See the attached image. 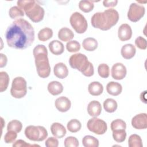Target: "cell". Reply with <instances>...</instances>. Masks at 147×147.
Returning <instances> with one entry per match:
<instances>
[{"label": "cell", "instance_id": "6da1fadb", "mask_svg": "<svg viewBox=\"0 0 147 147\" xmlns=\"http://www.w3.org/2000/svg\"><path fill=\"white\" fill-rule=\"evenodd\" d=\"M5 36L9 47L24 49L34 40V30L32 25L23 18L14 21L7 28Z\"/></svg>", "mask_w": 147, "mask_h": 147}, {"label": "cell", "instance_id": "7a4b0ae2", "mask_svg": "<svg viewBox=\"0 0 147 147\" xmlns=\"http://www.w3.org/2000/svg\"><path fill=\"white\" fill-rule=\"evenodd\" d=\"M119 18L118 12L110 8L103 12H97L94 14L91 18V23L95 28L107 30L117 24Z\"/></svg>", "mask_w": 147, "mask_h": 147}, {"label": "cell", "instance_id": "3957f363", "mask_svg": "<svg viewBox=\"0 0 147 147\" xmlns=\"http://www.w3.org/2000/svg\"><path fill=\"white\" fill-rule=\"evenodd\" d=\"M33 54L38 75L41 78L48 77L51 74V67L45 46L41 44L37 45L34 48Z\"/></svg>", "mask_w": 147, "mask_h": 147}, {"label": "cell", "instance_id": "277c9868", "mask_svg": "<svg viewBox=\"0 0 147 147\" xmlns=\"http://www.w3.org/2000/svg\"><path fill=\"white\" fill-rule=\"evenodd\" d=\"M17 3L33 22H39L43 20L45 14L44 9L35 1L19 0Z\"/></svg>", "mask_w": 147, "mask_h": 147}, {"label": "cell", "instance_id": "5b68a950", "mask_svg": "<svg viewBox=\"0 0 147 147\" xmlns=\"http://www.w3.org/2000/svg\"><path fill=\"white\" fill-rule=\"evenodd\" d=\"M69 64L71 68L78 69L86 76L90 77L94 75V66L84 54L78 53L71 55L69 59Z\"/></svg>", "mask_w": 147, "mask_h": 147}, {"label": "cell", "instance_id": "8992f818", "mask_svg": "<svg viewBox=\"0 0 147 147\" xmlns=\"http://www.w3.org/2000/svg\"><path fill=\"white\" fill-rule=\"evenodd\" d=\"M24 133L26 138L33 141H42L48 136L47 130L42 126L29 125L25 128Z\"/></svg>", "mask_w": 147, "mask_h": 147}, {"label": "cell", "instance_id": "52a82bcc", "mask_svg": "<svg viewBox=\"0 0 147 147\" xmlns=\"http://www.w3.org/2000/svg\"><path fill=\"white\" fill-rule=\"evenodd\" d=\"M27 93V84L25 79L21 76H18L12 81L10 94L15 98L20 99L24 97Z\"/></svg>", "mask_w": 147, "mask_h": 147}, {"label": "cell", "instance_id": "ba28073f", "mask_svg": "<svg viewBox=\"0 0 147 147\" xmlns=\"http://www.w3.org/2000/svg\"><path fill=\"white\" fill-rule=\"evenodd\" d=\"M71 25L78 33H84L87 29V21L80 13L76 11L73 13L69 18Z\"/></svg>", "mask_w": 147, "mask_h": 147}, {"label": "cell", "instance_id": "9c48e42d", "mask_svg": "<svg viewBox=\"0 0 147 147\" xmlns=\"http://www.w3.org/2000/svg\"><path fill=\"white\" fill-rule=\"evenodd\" d=\"M88 129L98 135L105 134L107 130V126L106 122L97 117L90 119L87 123Z\"/></svg>", "mask_w": 147, "mask_h": 147}, {"label": "cell", "instance_id": "30bf717a", "mask_svg": "<svg viewBox=\"0 0 147 147\" xmlns=\"http://www.w3.org/2000/svg\"><path fill=\"white\" fill-rule=\"evenodd\" d=\"M145 12V7L137 3H132L129 6L127 12L128 19L133 22H136L144 17Z\"/></svg>", "mask_w": 147, "mask_h": 147}, {"label": "cell", "instance_id": "8fae6325", "mask_svg": "<svg viewBox=\"0 0 147 147\" xmlns=\"http://www.w3.org/2000/svg\"><path fill=\"white\" fill-rule=\"evenodd\" d=\"M127 69L126 67L121 63H117L114 64L111 70V76L115 80H122L126 75Z\"/></svg>", "mask_w": 147, "mask_h": 147}, {"label": "cell", "instance_id": "7c38bea8", "mask_svg": "<svg viewBox=\"0 0 147 147\" xmlns=\"http://www.w3.org/2000/svg\"><path fill=\"white\" fill-rule=\"evenodd\" d=\"M132 126L138 130L145 129L147 127V114L140 113L136 115L131 119Z\"/></svg>", "mask_w": 147, "mask_h": 147}, {"label": "cell", "instance_id": "4fadbf2b", "mask_svg": "<svg viewBox=\"0 0 147 147\" xmlns=\"http://www.w3.org/2000/svg\"><path fill=\"white\" fill-rule=\"evenodd\" d=\"M118 36L121 41L130 40L132 36V30L130 26L127 24H122L118 28Z\"/></svg>", "mask_w": 147, "mask_h": 147}, {"label": "cell", "instance_id": "5bb4252c", "mask_svg": "<svg viewBox=\"0 0 147 147\" xmlns=\"http://www.w3.org/2000/svg\"><path fill=\"white\" fill-rule=\"evenodd\" d=\"M56 108L60 112H67L69 110L71 106L70 100L65 96H60L57 98L55 102Z\"/></svg>", "mask_w": 147, "mask_h": 147}, {"label": "cell", "instance_id": "9a60e30c", "mask_svg": "<svg viewBox=\"0 0 147 147\" xmlns=\"http://www.w3.org/2000/svg\"><path fill=\"white\" fill-rule=\"evenodd\" d=\"M102 111V106L99 102L97 100L91 101L87 106L88 114L94 117L99 116Z\"/></svg>", "mask_w": 147, "mask_h": 147}, {"label": "cell", "instance_id": "2e32d148", "mask_svg": "<svg viewBox=\"0 0 147 147\" xmlns=\"http://www.w3.org/2000/svg\"><path fill=\"white\" fill-rule=\"evenodd\" d=\"M51 131L53 136L58 138H63L67 133L65 127L58 122H54L51 125Z\"/></svg>", "mask_w": 147, "mask_h": 147}, {"label": "cell", "instance_id": "e0dca14e", "mask_svg": "<svg viewBox=\"0 0 147 147\" xmlns=\"http://www.w3.org/2000/svg\"><path fill=\"white\" fill-rule=\"evenodd\" d=\"M54 75L59 79H64L68 75V69L63 63H58L53 67Z\"/></svg>", "mask_w": 147, "mask_h": 147}, {"label": "cell", "instance_id": "ac0fdd59", "mask_svg": "<svg viewBox=\"0 0 147 147\" xmlns=\"http://www.w3.org/2000/svg\"><path fill=\"white\" fill-rule=\"evenodd\" d=\"M136 52L135 46L131 44H126L122 46L121 53L122 56L125 59H130L133 58Z\"/></svg>", "mask_w": 147, "mask_h": 147}, {"label": "cell", "instance_id": "d6986e66", "mask_svg": "<svg viewBox=\"0 0 147 147\" xmlns=\"http://www.w3.org/2000/svg\"><path fill=\"white\" fill-rule=\"evenodd\" d=\"M48 47L51 52L55 55H59L63 53L64 46L63 44L59 40H53L49 43Z\"/></svg>", "mask_w": 147, "mask_h": 147}, {"label": "cell", "instance_id": "ffe728a7", "mask_svg": "<svg viewBox=\"0 0 147 147\" xmlns=\"http://www.w3.org/2000/svg\"><path fill=\"white\" fill-rule=\"evenodd\" d=\"M106 90L109 94L113 96H118L122 91L121 84L115 82H110L106 85Z\"/></svg>", "mask_w": 147, "mask_h": 147}, {"label": "cell", "instance_id": "44dd1931", "mask_svg": "<svg viewBox=\"0 0 147 147\" xmlns=\"http://www.w3.org/2000/svg\"><path fill=\"white\" fill-rule=\"evenodd\" d=\"M48 91L52 95H57L60 94L63 91V86L61 83L58 81H52L48 84Z\"/></svg>", "mask_w": 147, "mask_h": 147}, {"label": "cell", "instance_id": "7402d4cb", "mask_svg": "<svg viewBox=\"0 0 147 147\" xmlns=\"http://www.w3.org/2000/svg\"><path fill=\"white\" fill-rule=\"evenodd\" d=\"M74 34L73 32L67 27H64L60 29L58 32V38L64 42L71 41L74 38Z\"/></svg>", "mask_w": 147, "mask_h": 147}, {"label": "cell", "instance_id": "603a6c76", "mask_svg": "<svg viewBox=\"0 0 147 147\" xmlns=\"http://www.w3.org/2000/svg\"><path fill=\"white\" fill-rule=\"evenodd\" d=\"M88 91L91 95L98 96L103 92V87L99 82H92L88 84Z\"/></svg>", "mask_w": 147, "mask_h": 147}, {"label": "cell", "instance_id": "cb8c5ba5", "mask_svg": "<svg viewBox=\"0 0 147 147\" xmlns=\"http://www.w3.org/2000/svg\"><path fill=\"white\" fill-rule=\"evenodd\" d=\"M82 46L87 51H94L98 47V41L94 38L87 37L83 40Z\"/></svg>", "mask_w": 147, "mask_h": 147}, {"label": "cell", "instance_id": "d4e9b609", "mask_svg": "<svg viewBox=\"0 0 147 147\" xmlns=\"http://www.w3.org/2000/svg\"><path fill=\"white\" fill-rule=\"evenodd\" d=\"M82 144L84 147H98L99 141L94 136H85L82 139Z\"/></svg>", "mask_w": 147, "mask_h": 147}, {"label": "cell", "instance_id": "484cf974", "mask_svg": "<svg viewBox=\"0 0 147 147\" xmlns=\"http://www.w3.org/2000/svg\"><path fill=\"white\" fill-rule=\"evenodd\" d=\"M37 36L40 41H46L53 36V30L49 28H44L38 32Z\"/></svg>", "mask_w": 147, "mask_h": 147}, {"label": "cell", "instance_id": "4316f807", "mask_svg": "<svg viewBox=\"0 0 147 147\" xmlns=\"http://www.w3.org/2000/svg\"><path fill=\"white\" fill-rule=\"evenodd\" d=\"M118 107L117 102L112 98H107L103 102V108L107 113H113L115 111Z\"/></svg>", "mask_w": 147, "mask_h": 147}, {"label": "cell", "instance_id": "83f0119b", "mask_svg": "<svg viewBox=\"0 0 147 147\" xmlns=\"http://www.w3.org/2000/svg\"><path fill=\"white\" fill-rule=\"evenodd\" d=\"M128 145L129 147H142V141L140 136L133 134L130 136L128 140Z\"/></svg>", "mask_w": 147, "mask_h": 147}, {"label": "cell", "instance_id": "f1b7e54d", "mask_svg": "<svg viewBox=\"0 0 147 147\" xmlns=\"http://www.w3.org/2000/svg\"><path fill=\"white\" fill-rule=\"evenodd\" d=\"M9 83V76L6 72H0V91L1 92L6 90Z\"/></svg>", "mask_w": 147, "mask_h": 147}, {"label": "cell", "instance_id": "f546056e", "mask_svg": "<svg viewBox=\"0 0 147 147\" xmlns=\"http://www.w3.org/2000/svg\"><path fill=\"white\" fill-rule=\"evenodd\" d=\"M67 127L68 131L70 132L76 133L80 130L82 127V124L79 120L76 119H72L67 123Z\"/></svg>", "mask_w": 147, "mask_h": 147}, {"label": "cell", "instance_id": "4dcf8cb0", "mask_svg": "<svg viewBox=\"0 0 147 147\" xmlns=\"http://www.w3.org/2000/svg\"><path fill=\"white\" fill-rule=\"evenodd\" d=\"M113 139L117 142H123L126 137V132L125 129H118L113 130Z\"/></svg>", "mask_w": 147, "mask_h": 147}, {"label": "cell", "instance_id": "1f68e13d", "mask_svg": "<svg viewBox=\"0 0 147 147\" xmlns=\"http://www.w3.org/2000/svg\"><path fill=\"white\" fill-rule=\"evenodd\" d=\"M79 7L82 11L88 13L93 10L94 5L91 1L82 0L79 2Z\"/></svg>", "mask_w": 147, "mask_h": 147}, {"label": "cell", "instance_id": "d6a6232c", "mask_svg": "<svg viewBox=\"0 0 147 147\" xmlns=\"http://www.w3.org/2000/svg\"><path fill=\"white\" fill-rule=\"evenodd\" d=\"M22 128V123L16 119L12 120L10 121L7 126V130H13L17 133H19L21 131Z\"/></svg>", "mask_w": 147, "mask_h": 147}, {"label": "cell", "instance_id": "836d02e7", "mask_svg": "<svg viewBox=\"0 0 147 147\" xmlns=\"http://www.w3.org/2000/svg\"><path fill=\"white\" fill-rule=\"evenodd\" d=\"M9 15L12 19H16L17 18L23 17L24 16V11L18 6H13L9 11Z\"/></svg>", "mask_w": 147, "mask_h": 147}, {"label": "cell", "instance_id": "e575fe53", "mask_svg": "<svg viewBox=\"0 0 147 147\" xmlns=\"http://www.w3.org/2000/svg\"><path fill=\"white\" fill-rule=\"evenodd\" d=\"M98 73L102 78H107L110 75V68L107 64L102 63L98 67Z\"/></svg>", "mask_w": 147, "mask_h": 147}, {"label": "cell", "instance_id": "d590c367", "mask_svg": "<svg viewBox=\"0 0 147 147\" xmlns=\"http://www.w3.org/2000/svg\"><path fill=\"white\" fill-rule=\"evenodd\" d=\"M110 128L111 130L118 129H126V122L121 119H117L113 121L110 124Z\"/></svg>", "mask_w": 147, "mask_h": 147}, {"label": "cell", "instance_id": "8d00e7d4", "mask_svg": "<svg viewBox=\"0 0 147 147\" xmlns=\"http://www.w3.org/2000/svg\"><path fill=\"white\" fill-rule=\"evenodd\" d=\"M66 49L69 52H76L80 50V44L76 40H71L67 42L66 44Z\"/></svg>", "mask_w": 147, "mask_h": 147}, {"label": "cell", "instance_id": "74e56055", "mask_svg": "<svg viewBox=\"0 0 147 147\" xmlns=\"http://www.w3.org/2000/svg\"><path fill=\"white\" fill-rule=\"evenodd\" d=\"M64 145L65 147H77L79 146V141L75 137L69 136L64 140Z\"/></svg>", "mask_w": 147, "mask_h": 147}, {"label": "cell", "instance_id": "f35d334b", "mask_svg": "<svg viewBox=\"0 0 147 147\" xmlns=\"http://www.w3.org/2000/svg\"><path fill=\"white\" fill-rule=\"evenodd\" d=\"M17 137V133L13 130H9L4 136V141L6 144H11L14 142Z\"/></svg>", "mask_w": 147, "mask_h": 147}, {"label": "cell", "instance_id": "ab89813d", "mask_svg": "<svg viewBox=\"0 0 147 147\" xmlns=\"http://www.w3.org/2000/svg\"><path fill=\"white\" fill-rule=\"evenodd\" d=\"M135 44L137 48L142 50L146 49L147 47V43H146V39L141 36H138L136 38Z\"/></svg>", "mask_w": 147, "mask_h": 147}, {"label": "cell", "instance_id": "60d3db41", "mask_svg": "<svg viewBox=\"0 0 147 147\" xmlns=\"http://www.w3.org/2000/svg\"><path fill=\"white\" fill-rule=\"evenodd\" d=\"M45 145L47 147H57L59 145V141L55 137H50L46 140Z\"/></svg>", "mask_w": 147, "mask_h": 147}, {"label": "cell", "instance_id": "b9f144b4", "mask_svg": "<svg viewBox=\"0 0 147 147\" xmlns=\"http://www.w3.org/2000/svg\"><path fill=\"white\" fill-rule=\"evenodd\" d=\"M40 146V145H37V144H28L26 143L25 141L22 140H18L17 141H16L14 143H13V147H26V146H28V147H29V146Z\"/></svg>", "mask_w": 147, "mask_h": 147}, {"label": "cell", "instance_id": "7bdbcfd3", "mask_svg": "<svg viewBox=\"0 0 147 147\" xmlns=\"http://www.w3.org/2000/svg\"><path fill=\"white\" fill-rule=\"evenodd\" d=\"M118 3V1H107L105 0L103 1V5L105 7H113L117 5Z\"/></svg>", "mask_w": 147, "mask_h": 147}, {"label": "cell", "instance_id": "ee69618b", "mask_svg": "<svg viewBox=\"0 0 147 147\" xmlns=\"http://www.w3.org/2000/svg\"><path fill=\"white\" fill-rule=\"evenodd\" d=\"M0 56H1V60H0V67L2 68L3 67H5L7 61V57L3 53H0Z\"/></svg>", "mask_w": 147, "mask_h": 147}, {"label": "cell", "instance_id": "f6af8a7d", "mask_svg": "<svg viewBox=\"0 0 147 147\" xmlns=\"http://www.w3.org/2000/svg\"><path fill=\"white\" fill-rule=\"evenodd\" d=\"M146 91H144V92H141L140 94V99L144 103H146V98H145V95H146Z\"/></svg>", "mask_w": 147, "mask_h": 147}]
</instances>
